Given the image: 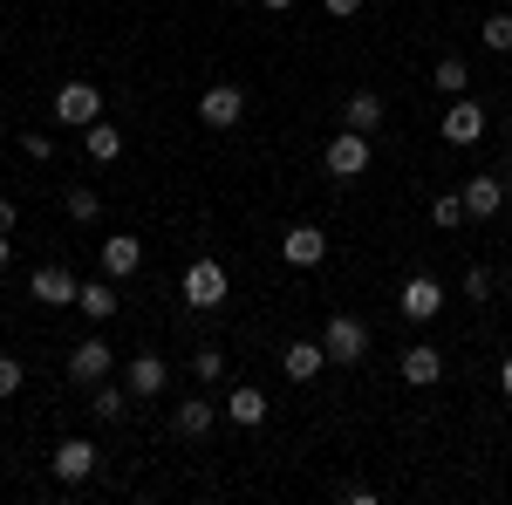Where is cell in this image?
<instances>
[{
  "mask_svg": "<svg viewBox=\"0 0 512 505\" xmlns=\"http://www.w3.org/2000/svg\"><path fill=\"white\" fill-rule=\"evenodd\" d=\"M82 151L96 157V164H117V157H123V130L110 117H96L89 130H82Z\"/></svg>",
  "mask_w": 512,
  "mask_h": 505,
  "instance_id": "obj_20",
  "label": "cell"
},
{
  "mask_svg": "<svg viewBox=\"0 0 512 505\" xmlns=\"http://www.w3.org/2000/svg\"><path fill=\"white\" fill-rule=\"evenodd\" d=\"M103 376H117V349H110L103 335L76 342V349H69V383H76V389H96Z\"/></svg>",
  "mask_w": 512,
  "mask_h": 505,
  "instance_id": "obj_5",
  "label": "cell"
},
{
  "mask_svg": "<svg viewBox=\"0 0 512 505\" xmlns=\"http://www.w3.org/2000/svg\"><path fill=\"white\" fill-rule=\"evenodd\" d=\"M123 383H130L137 403H151V396H164V383H171V362L151 355V349H137V355H130V369H123Z\"/></svg>",
  "mask_w": 512,
  "mask_h": 505,
  "instance_id": "obj_11",
  "label": "cell"
},
{
  "mask_svg": "<svg viewBox=\"0 0 512 505\" xmlns=\"http://www.w3.org/2000/svg\"><path fill=\"white\" fill-rule=\"evenodd\" d=\"M321 349H328V362L355 369V362L369 355V328H362L355 314H328V321H321Z\"/></svg>",
  "mask_w": 512,
  "mask_h": 505,
  "instance_id": "obj_3",
  "label": "cell"
},
{
  "mask_svg": "<svg viewBox=\"0 0 512 505\" xmlns=\"http://www.w3.org/2000/svg\"><path fill=\"white\" fill-rule=\"evenodd\" d=\"M96 465H103V451H96L89 437H62V444H55V458H48V471H55L62 485H82V478H96Z\"/></svg>",
  "mask_w": 512,
  "mask_h": 505,
  "instance_id": "obj_7",
  "label": "cell"
},
{
  "mask_svg": "<svg viewBox=\"0 0 512 505\" xmlns=\"http://www.w3.org/2000/svg\"><path fill=\"white\" fill-rule=\"evenodd\" d=\"M499 389H506V396H512V355H506V362H499Z\"/></svg>",
  "mask_w": 512,
  "mask_h": 505,
  "instance_id": "obj_33",
  "label": "cell"
},
{
  "mask_svg": "<svg viewBox=\"0 0 512 505\" xmlns=\"http://www.w3.org/2000/svg\"><path fill=\"white\" fill-rule=\"evenodd\" d=\"M321 7H328L335 21H355V14H362V0H321Z\"/></svg>",
  "mask_w": 512,
  "mask_h": 505,
  "instance_id": "obj_31",
  "label": "cell"
},
{
  "mask_svg": "<svg viewBox=\"0 0 512 505\" xmlns=\"http://www.w3.org/2000/svg\"><path fill=\"white\" fill-rule=\"evenodd\" d=\"M7 260H14V239H7V233H0V267H7Z\"/></svg>",
  "mask_w": 512,
  "mask_h": 505,
  "instance_id": "obj_34",
  "label": "cell"
},
{
  "mask_svg": "<svg viewBox=\"0 0 512 505\" xmlns=\"http://www.w3.org/2000/svg\"><path fill=\"white\" fill-rule=\"evenodd\" d=\"M478 41H485L492 55H512V14H485V21H478Z\"/></svg>",
  "mask_w": 512,
  "mask_h": 505,
  "instance_id": "obj_25",
  "label": "cell"
},
{
  "mask_svg": "<svg viewBox=\"0 0 512 505\" xmlns=\"http://www.w3.org/2000/svg\"><path fill=\"white\" fill-rule=\"evenodd\" d=\"M342 123H349V130H362V137H369V130H383V96H376V89H349Z\"/></svg>",
  "mask_w": 512,
  "mask_h": 505,
  "instance_id": "obj_19",
  "label": "cell"
},
{
  "mask_svg": "<svg viewBox=\"0 0 512 505\" xmlns=\"http://www.w3.org/2000/svg\"><path fill=\"white\" fill-rule=\"evenodd\" d=\"M21 151L35 157V164H48V157H55V137H41V130H21Z\"/></svg>",
  "mask_w": 512,
  "mask_h": 505,
  "instance_id": "obj_29",
  "label": "cell"
},
{
  "mask_svg": "<svg viewBox=\"0 0 512 505\" xmlns=\"http://www.w3.org/2000/svg\"><path fill=\"white\" fill-rule=\"evenodd\" d=\"M431 219H437V226H444V233H451V226L465 219V198H458V192H444V198H437V205H431Z\"/></svg>",
  "mask_w": 512,
  "mask_h": 505,
  "instance_id": "obj_28",
  "label": "cell"
},
{
  "mask_svg": "<svg viewBox=\"0 0 512 505\" xmlns=\"http://www.w3.org/2000/svg\"><path fill=\"white\" fill-rule=\"evenodd\" d=\"M123 410H130V383H110V376H103V383L89 389V417H103V424H117Z\"/></svg>",
  "mask_w": 512,
  "mask_h": 505,
  "instance_id": "obj_21",
  "label": "cell"
},
{
  "mask_svg": "<svg viewBox=\"0 0 512 505\" xmlns=\"http://www.w3.org/2000/svg\"><path fill=\"white\" fill-rule=\"evenodd\" d=\"M62 212H69L76 226H96V219H103V198L89 192V185H69V192H62Z\"/></svg>",
  "mask_w": 512,
  "mask_h": 505,
  "instance_id": "obj_24",
  "label": "cell"
},
{
  "mask_svg": "<svg viewBox=\"0 0 512 505\" xmlns=\"http://www.w3.org/2000/svg\"><path fill=\"white\" fill-rule=\"evenodd\" d=\"M458 198H465V219H499L506 185H499L492 171H478V178H465V185H458Z\"/></svg>",
  "mask_w": 512,
  "mask_h": 505,
  "instance_id": "obj_13",
  "label": "cell"
},
{
  "mask_svg": "<svg viewBox=\"0 0 512 505\" xmlns=\"http://www.w3.org/2000/svg\"><path fill=\"white\" fill-rule=\"evenodd\" d=\"M437 137H444L451 151H478V144H485V103H478V96H451L444 117H437Z\"/></svg>",
  "mask_w": 512,
  "mask_h": 505,
  "instance_id": "obj_1",
  "label": "cell"
},
{
  "mask_svg": "<svg viewBox=\"0 0 512 505\" xmlns=\"http://www.w3.org/2000/svg\"><path fill=\"white\" fill-rule=\"evenodd\" d=\"M76 287H82V280L69 267H55V260L28 273V294H35L41 308H76Z\"/></svg>",
  "mask_w": 512,
  "mask_h": 505,
  "instance_id": "obj_9",
  "label": "cell"
},
{
  "mask_svg": "<svg viewBox=\"0 0 512 505\" xmlns=\"http://www.w3.org/2000/svg\"><path fill=\"white\" fill-rule=\"evenodd\" d=\"M21 226V212H14V198H0V233H14Z\"/></svg>",
  "mask_w": 512,
  "mask_h": 505,
  "instance_id": "obj_32",
  "label": "cell"
},
{
  "mask_svg": "<svg viewBox=\"0 0 512 505\" xmlns=\"http://www.w3.org/2000/svg\"><path fill=\"white\" fill-rule=\"evenodd\" d=\"M219 424V403H178V410H171V430H178V437H205V430Z\"/></svg>",
  "mask_w": 512,
  "mask_h": 505,
  "instance_id": "obj_22",
  "label": "cell"
},
{
  "mask_svg": "<svg viewBox=\"0 0 512 505\" xmlns=\"http://www.w3.org/2000/svg\"><path fill=\"white\" fill-rule=\"evenodd\" d=\"M260 7H267V14H287V7H294V0H260Z\"/></svg>",
  "mask_w": 512,
  "mask_h": 505,
  "instance_id": "obj_35",
  "label": "cell"
},
{
  "mask_svg": "<svg viewBox=\"0 0 512 505\" xmlns=\"http://www.w3.org/2000/svg\"><path fill=\"white\" fill-rule=\"evenodd\" d=\"M396 308H403V321H437L444 314V287H437L431 273H410L403 294H396Z\"/></svg>",
  "mask_w": 512,
  "mask_h": 505,
  "instance_id": "obj_10",
  "label": "cell"
},
{
  "mask_svg": "<svg viewBox=\"0 0 512 505\" xmlns=\"http://www.w3.org/2000/svg\"><path fill=\"white\" fill-rule=\"evenodd\" d=\"M369 137H362V130H349V123H342V130H335V137H328V151H321V171H328V178H335V185H355V178H362V171H369Z\"/></svg>",
  "mask_w": 512,
  "mask_h": 505,
  "instance_id": "obj_2",
  "label": "cell"
},
{
  "mask_svg": "<svg viewBox=\"0 0 512 505\" xmlns=\"http://www.w3.org/2000/svg\"><path fill=\"white\" fill-rule=\"evenodd\" d=\"M76 308L89 314V321H110V314L123 308V301H117V280H110V273H103V280H82V287H76Z\"/></svg>",
  "mask_w": 512,
  "mask_h": 505,
  "instance_id": "obj_18",
  "label": "cell"
},
{
  "mask_svg": "<svg viewBox=\"0 0 512 505\" xmlns=\"http://www.w3.org/2000/svg\"><path fill=\"white\" fill-rule=\"evenodd\" d=\"M280 260H287V267H321V260H328V233H321V226H287V233H280Z\"/></svg>",
  "mask_w": 512,
  "mask_h": 505,
  "instance_id": "obj_12",
  "label": "cell"
},
{
  "mask_svg": "<svg viewBox=\"0 0 512 505\" xmlns=\"http://www.w3.org/2000/svg\"><path fill=\"white\" fill-rule=\"evenodd\" d=\"M465 301H492V273H485V267L465 273Z\"/></svg>",
  "mask_w": 512,
  "mask_h": 505,
  "instance_id": "obj_30",
  "label": "cell"
},
{
  "mask_svg": "<svg viewBox=\"0 0 512 505\" xmlns=\"http://www.w3.org/2000/svg\"><path fill=\"white\" fill-rule=\"evenodd\" d=\"M96 117H103V89H96V82H62V89H55V123L89 130Z\"/></svg>",
  "mask_w": 512,
  "mask_h": 505,
  "instance_id": "obj_6",
  "label": "cell"
},
{
  "mask_svg": "<svg viewBox=\"0 0 512 505\" xmlns=\"http://www.w3.org/2000/svg\"><path fill=\"white\" fill-rule=\"evenodd\" d=\"M137 267H144V239H130V233L103 239V273H110V280H130Z\"/></svg>",
  "mask_w": 512,
  "mask_h": 505,
  "instance_id": "obj_17",
  "label": "cell"
},
{
  "mask_svg": "<svg viewBox=\"0 0 512 505\" xmlns=\"http://www.w3.org/2000/svg\"><path fill=\"white\" fill-rule=\"evenodd\" d=\"M21 383H28L21 355H0V403H7V396H21Z\"/></svg>",
  "mask_w": 512,
  "mask_h": 505,
  "instance_id": "obj_26",
  "label": "cell"
},
{
  "mask_svg": "<svg viewBox=\"0 0 512 505\" xmlns=\"http://www.w3.org/2000/svg\"><path fill=\"white\" fill-rule=\"evenodd\" d=\"M437 376H444V355H437L431 342H410V349H403V383H410V389H431Z\"/></svg>",
  "mask_w": 512,
  "mask_h": 505,
  "instance_id": "obj_16",
  "label": "cell"
},
{
  "mask_svg": "<svg viewBox=\"0 0 512 505\" xmlns=\"http://www.w3.org/2000/svg\"><path fill=\"white\" fill-rule=\"evenodd\" d=\"M321 369H328L321 335H315V342H287V349H280V376H287V383H315Z\"/></svg>",
  "mask_w": 512,
  "mask_h": 505,
  "instance_id": "obj_14",
  "label": "cell"
},
{
  "mask_svg": "<svg viewBox=\"0 0 512 505\" xmlns=\"http://www.w3.org/2000/svg\"><path fill=\"white\" fill-rule=\"evenodd\" d=\"M198 117H205V130H233V123L246 117V89H239V82H212V89L198 96Z\"/></svg>",
  "mask_w": 512,
  "mask_h": 505,
  "instance_id": "obj_8",
  "label": "cell"
},
{
  "mask_svg": "<svg viewBox=\"0 0 512 505\" xmlns=\"http://www.w3.org/2000/svg\"><path fill=\"white\" fill-rule=\"evenodd\" d=\"M431 89L444 96V103H451V96H472V69H465L458 55H444V62L431 69Z\"/></svg>",
  "mask_w": 512,
  "mask_h": 505,
  "instance_id": "obj_23",
  "label": "cell"
},
{
  "mask_svg": "<svg viewBox=\"0 0 512 505\" xmlns=\"http://www.w3.org/2000/svg\"><path fill=\"white\" fill-rule=\"evenodd\" d=\"M226 294H233V280H226L219 260H192V267H185V308L192 314H212Z\"/></svg>",
  "mask_w": 512,
  "mask_h": 505,
  "instance_id": "obj_4",
  "label": "cell"
},
{
  "mask_svg": "<svg viewBox=\"0 0 512 505\" xmlns=\"http://www.w3.org/2000/svg\"><path fill=\"white\" fill-rule=\"evenodd\" d=\"M219 417H233L239 430H253V424H267V389H253V383H239L219 396Z\"/></svg>",
  "mask_w": 512,
  "mask_h": 505,
  "instance_id": "obj_15",
  "label": "cell"
},
{
  "mask_svg": "<svg viewBox=\"0 0 512 505\" xmlns=\"http://www.w3.org/2000/svg\"><path fill=\"white\" fill-rule=\"evenodd\" d=\"M192 376H198V383H219V376H226V355H219V349H198L192 355Z\"/></svg>",
  "mask_w": 512,
  "mask_h": 505,
  "instance_id": "obj_27",
  "label": "cell"
}]
</instances>
